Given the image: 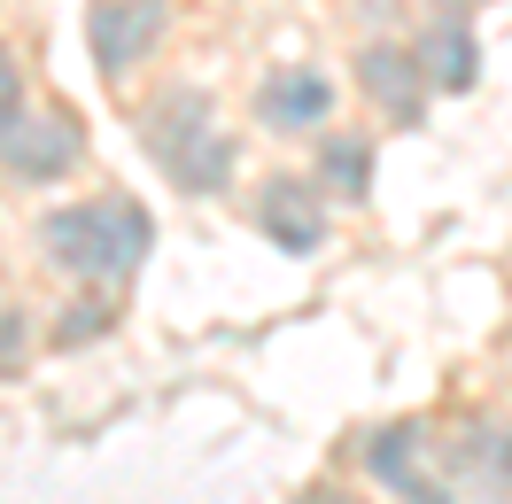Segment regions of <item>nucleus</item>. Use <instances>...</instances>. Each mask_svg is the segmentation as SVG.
I'll use <instances>...</instances> for the list:
<instances>
[{
	"instance_id": "13",
	"label": "nucleus",
	"mask_w": 512,
	"mask_h": 504,
	"mask_svg": "<svg viewBox=\"0 0 512 504\" xmlns=\"http://www.w3.org/2000/svg\"><path fill=\"white\" fill-rule=\"evenodd\" d=\"M24 365H32V318L16 303H0V380H16Z\"/></svg>"
},
{
	"instance_id": "7",
	"label": "nucleus",
	"mask_w": 512,
	"mask_h": 504,
	"mask_svg": "<svg viewBox=\"0 0 512 504\" xmlns=\"http://www.w3.org/2000/svg\"><path fill=\"white\" fill-rule=\"evenodd\" d=\"M256 117H264V132H280V140H319L334 125V78L311 70V63L272 70L256 86Z\"/></svg>"
},
{
	"instance_id": "1",
	"label": "nucleus",
	"mask_w": 512,
	"mask_h": 504,
	"mask_svg": "<svg viewBox=\"0 0 512 504\" xmlns=\"http://www.w3.org/2000/svg\"><path fill=\"white\" fill-rule=\"evenodd\" d=\"M148 249H156V218L132 194H94L39 218V256L86 287H125L148 264Z\"/></svg>"
},
{
	"instance_id": "4",
	"label": "nucleus",
	"mask_w": 512,
	"mask_h": 504,
	"mask_svg": "<svg viewBox=\"0 0 512 504\" xmlns=\"http://www.w3.org/2000/svg\"><path fill=\"white\" fill-rule=\"evenodd\" d=\"M163 39H171V0H94L86 8V55L109 86H125L140 63H156Z\"/></svg>"
},
{
	"instance_id": "15",
	"label": "nucleus",
	"mask_w": 512,
	"mask_h": 504,
	"mask_svg": "<svg viewBox=\"0 0 512 504\" xmlns=\"http://www.w3.org/2000/svg\"><path fill=\"white\" fill-rule=\"evenodd\" d=\"M427 8H435V16H481L489 0H427Z\"/></svg>"
},
{
	"instance_id": "2",
	"label": "nucleus",
	"mask_w": 512,
	"mask_h": 504,
	"mask_svg": "<svg viewBox=\"0 0 512 504\" xmlns=\"http://www.w3.org/2000/svg\"><path fill=\"white\" fill-rule=\"evenodd\" d=\"M140 148L156 156V171L179 194H225L233 187V132L218 125V109L202 86H163L140 101Z\"/></svg>"
},
{
	"instance_id": "10",
	"label": "nucleus",
	"mask_w": 512,
	"mask_h": 504,
	"mask_svg": "<svg viewBox=\"0 0 512 504\" xmlns=\"http://www.w3.org/2000/svg\"><path fill=\"white\" fill-rule=\"evenodd\" d=\"M319 187L342 194V202H365L373 194V148L357 132H319Z\"/></svg>"
},
{
	"instance_id": "3",
	"label": "nucleus",
	"mask_w": 512,
	"mask_h": 504,
	"mask_svg": "<svg viewBox=\"0 0 512 504\" xmlns=\"http://www.w3.org/2000/svg\"><path fill=\"white\" fill-rule=\"evenodd\" d=\"M86 163V117L78 109H16L8 125H0V171L16 179V187H55Z\"/></svg>"
},
{
	"instance_id": "5",
	"label": "nucleus",
	"mask_w": 512,
	"mask_h": 504,
	"mask_svg": "<svg viewBox=\"0 0 512 504\" xmlns=\"http://www.w3.org/2000/svg\"><path fill=\"white\" fill-rule=\"evenodd\" d=\"M256 233H264L280 256H319L326 249V187H319V171H311V179H303V171L264 179V187H256Z\"/></svg>"
},
{
	"instance_id": "12",
	"label": "nucleus",
	"mask_w": 512,
	"mask_h": 504,
	"mask_svg": "<svg viewBox=\"0 0 512 504\" xmlns=\"http://www.w3.org/2000/svg\"><path fill=\"white\" fill-rule=\"evenodd\" d=\"M101 334H117V303H109V295H70L63 318L47 326L55 349H86V342H101Z\"/></svg>"
},
{
	"instance_id": "14",
	"label": "nucleus",
	"mask_w": 512,
	"mask_h": 504,
	"mask_svg": "<svg viewBox=\"0 0 512 504\" xmlns=\"http://www.w3.org/2000/svg\"><path fill=\"white\" fill-rule=\"evenodd\" d=\"M16 109H24V63H16V47L0 39V125H8Z\"/></svg>"
},
{
	"instance_id": "8",
	"label": "nucleus",
	"mask_w": 512,
	"mask_h": 504,
	"mask_svg": "<svg viewBox=\"0 0 512 504\" xmlns=\"http://www.w3.org/2000/svg\"><path fill=\"white\" fill-rule=\"evenodd\" d=\"M419 419H388V427H373L365 435V473L381 481L388 497H404V504H450V489L435 481V473H419Z\"/></svg>"
},
{
	"instance_id": "11",
	"label": "nucleus",
	"mask_w": 512,
	"mask_h": 504,
	"mask_svg": "<svg viewBox=\"0 0 512 504\" xmlns=\"http://www.w3.org/2000/svg\"><path fill=\"white\" fill-rule=\"evenodd\" d=\"M466 466L489 481V497L512 504V419H474L466 427Z\"/></svg>"
},
{
	"instance_id": "6",
	"label": "nucleus",
	"mask_w": 512,
	"mask_h": 504,
	"mask_svg": "<svg viewBox=\"0 0 512 504\" xmlns=\"http://www.w3.org/2000/svg\"><path fill=\"white\" fill-rule=\"evenodd\" d=\"M357 86L388 125H419L427 101H435V78L419 63V47H404V39H365L357 47Z\"/></svg>"
},
{
	"instance_id": "16",
	"label": "nucleus",
	"mask_w": 512,
	"mask_h": 504,
	"mask_svg": "<svg viewBox=\"0 0 512 504\" xmlns=\"http://www.w3.org/2000/svg\"><path fill=\"white\" fill-rule=\"evenodd\" d=\"M295 504H365V497H350V489H311V497H295Z\"/></svg>"
},
{
	"instance_id": "9",
	"label": "nucleus",
	"mask_w": 512,
	"mask_h": 504,
	"mask_svg": "<svg viewBox=\"0 0 512 504\" xmlns=\"http://www.w3.org/2000/svg\"><path fill=\"white\" fill-rule=\"evenodd\" d=\"M412 47H419V63H427V78H435V94H474V86H481V32H474V16H435Z\"/></svg>"
}]
</instances>
